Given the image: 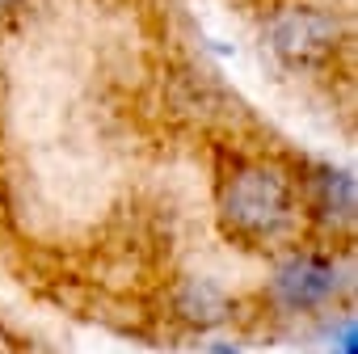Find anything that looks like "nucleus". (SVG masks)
<instances>
[{"label": "nucleus", "mask_w": 358, "mask_h": 354, "mask_svg": "<svg viewBox=\"0 0 358 354\" xmlns=\"http://www.w3.org/2000/svg\"><path fill=\"white\" fill-rule=\"evenodd\" d=\"M215 220L245 249L287 245L299 215V173L270 152H228L215 169Z\"/></svg>", "instance_id": "nucleus-1"}, {"label": "nucleus", "mask_w": 358, "mask_h": 354, "mask_svg": "<svg viewBox=\"0 0 358 354\" xmlns=\"http://www.w3.org/2000/svg\"><path fill=\"white\" fill-rule=\"evenodd\" d=\"M266 47L282 68L316 76L329 72L350 47V22L333 0H270Z\"/></svg>", "instance_id": "nucleus-2"}, {"label": "nucleus", "mask_w": 358, "mask_h": 354, "mask_svg": "<svg viewBox=\"0 0 358 354\" xmlns=\"http://www.w3.org/2000/svg\"><path fill=\"white\" fill-rule=\"evenodd\" d=\"M345 287V270L333 253L320 249H291L278 257L270 274V299L282 312H316L329 308Z\"/></svg>", "instance_id": "nucleus-3"}, {"label": "nucleus", "mask_w": 358, "mask_h": 354, "mask_svg": "<svg viewBox=\"0 0 358 354\" xmlns=\"http://www.w3.org/2000/svg\"><path fill=\"white\" fill-rule=\"evenodd\" d=\"M354 177L333 164H308L299 173V215L329 241L354 236Z\"/></svg>", "instance_id": "nucleus-4"}, {"label": "nucleus", "mask_w": 358, "mask_h": 354, "mask_svg": "<svg viewBox=\"0 0 358 354\" xmlns=\"http://www.w3.org/2000/svg\"><path fill=\"white\" fill-rule=\"evenodd\" d=\"M182 312H186L190 320H199V325H215V320L228 316V299H224L211 283H199V287H190V299L182 304Z\"/></svg>", "instance_id": "nucleus-5"}, {"label": "nucleus", "mask_w": 358, "mask_h": 354, "mask_svg": "<svg viewBox=\"0 0 358 354\" xmlns=\"http://www.w3.org/2000/svg\"><path fill=\"white\" fill-rule=\"evenodd\" d=\"M17 9H26V0H0V17H13Z\"/></svg>", "instance_id": "nucleus-6"}, {"label": "nucleus", "mask_w": 358, "mask_h": 354, "mask_svg": "<svg viewBox=\"0 0 358 354\" xmlns=\"http://www.w3.org/2000/svg\"><path fill=\"white\" fill-rule=\"evenodd\" d=\"M262 5H270V0H262Z\"/></svg>", "instance_id": "nucleus-7"}]
</instances>
